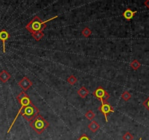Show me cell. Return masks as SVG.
<instances>
[{"mask_svg":"<svg viewBox=\"0 0 149 140\" xmlns=\"http://www.w3.org/2000/svg\"><path fill=\"white\" fill-rule=\"evenodd\" d=\"M17 100L21 104V107L18 110V112L16 115L14 120L13 121L11 125L9 128L7 133L10 132V130L12 129L15 123L16 120L17 119V118H18L20 115H21L29 123L33 120L39 115V110L35 105H33L29 96L24 91H22L21 93H19L18 96H17Z\"/></svg>","mask_w":149,"mask_h":140,"instance_id":"obj_1","label":"cell"},{"mask_svg":"<svg viewBox=\"0 0 149 140\" xmlns=\"http://www.w3.org/2000/svg\"><path fill=\"white\" fill-rule=\"evenodd\" d=\"M57 18H58V15L55 16V17L52 18L50 19H48V20H45V21H42L38 16L36 15L33 18V19H32L27 25H26V29L31 34L36 32H43V30L47 26L46 23H47V22L50 21V20H54V19Z\"/></svg>","mask_w":149,"mask_h":140,"instance_id":"obj_2","label":"cell"},{"mask_svg":"<svg viewBox=\"0 0 149 140\" xmlns=\"http://www.w3.org/2000/svg\"><path fill=\"white\" fill-rule=\"evenodd\" d=\"M49 123L40 115H38L30 122V126L38 134H42L49 127Z\"/></svg>","mask_w":149,"mask_h":140,"instance_id":"obj_3","label":"cell"},{"mask_svg":"<svg viewBox=\"0 0 149 140\" xmlns=\"http://www.w3.org/2000/svg\"><path fill=\"white\" fill-rule=\"evenodd\" d=\"M93 95H94L97 99H99V100L101 102L102 104H103L104 102H107V100L110 98L109 93H108L103 88H102L101 86H99V87L93 92Z\"/></svg>","mask_w":149,"mask_h":140,"instance_id":"obj_4","label":"cell"},{"mask_svg":"<svg viewBox=\"0 0 149 140\" xmlns=\"http://www.w3.org/2000/svg\"><path fill=\"white\" fill-rule=\"evenodd\" d=\"M98 109L101 113H103V115H104L105 119H106V122H108V114L111 113V112H114V109H113L108 102H104L103 104H102L99 106Z\"/></svg>","mask_w":149,"mask_h":140,"instance_id":"obj_5","label":"cell"},{"mask_svg":"<svg viewBox=\"0 0 149 140\" xmlns=\"http://www.w3.org/2000/svg\"><path fill=\"white\" fill-rule=\"evenodd\" d=\"M19 86H20V88L23 90V91H26L28 89L30 88L33 85V83L31 82V80H29L27 77H23V78L20 80L18 83Z\"/></svg>","mask_w":149,"mask_h":140,"instance_id":"obj_6","label":"cell"},{"mask_svg":"<svg viewBox=\"0 0 149 140\" xmlns=\"http://www.w3.org/2000/svg\"><path fill=\"white\" fill-rule=\"evenodd\" d=\"M10 34L5 29H2L1 31H0V40L2 42L3 52H5V42L10 38Z\"/></svg>","mask_w":149,"mask_h":140,"instance_id":"obj_7","label":"cell"},{"mask_svg":"<svg viewBox=\"0 0 149 140\" xmlns=\"http://www.w3.org/2000/svg\"><path fill=\"white\" fill-rule=\"evenodd\" d=\"M136 10H135V11H132L131 9L127 8L125 12H124L122 15H123V17L125 18L127 20H130L133 18V17L135 16V15L136 14Z\"/></svg>","mask_w":149,"mask_h":140,"instance_id":"obj_8","label":"cell"},{"mask_svg":"<svg viewBox=\"0 0 149 140\" xmlns=\"http://www.w3.org/2000/svg\"><path fill=\"white\" fill-rule=\"evenodd\" d=\"M11 77L10 73L7 72L6 70H2V71L0 72V80H1L2 83H7Z\"/></svg>","mask_w":149,"mask_h":140,"instance_id":"obj_9","label":"cell"},{"mask_svg":"<svg viewBox=\"0 0 149 140\" xmlns=\"http://www.w3.org/2000/svg\"><path fill=\"white\" fill-rule=\"evenodd\" d=\"M88 128L90 130V131H92L93 133H95L97 132L99 130V128H100V125H99L96 121L92 120L91 122L90 123V124L88 125Z\"/></svg>","mask_w":149,"mask_h":140,"instance_id":"obj_10","label":"cell"},{"mask_svg":"<svg viewBox=\"0 0 149 140\" xmlns=\"http://www.w3.org/2000/svg\"><path fill=\"white\" fill-rule=\"evenodd\" d=\"M77 93H78V95L80 97L82 98V99H84V98H86L88 96L90 92H89L88 89L86 88L84 86H82V87L79 89L78 91H77Z\"/></svg>","mask_w":149,"mask_h":140,"instance_id":"obj_11","label":"cell"},{"mask_svg":"<svg viewBox=\"0 0 149 140\" xmlns=\"http://www.w3.org/2000/svg\"><path fill=\"white\" fill-rule=\"evenodd\" d=\"M32 36H33V39L36 41H39L43 38L44 36V32H33V33L31 34Z\"/></svg>","mask_w":149,"mask_h":140,"instance_id":"obj_12","label":"cell"},{"mask_svg":"<svg viewBox=\"0 0 149 140\" xmlns=\"http://www.w3.org/2000/svg\"><path fill=\"white\" fill-rule=\"evenodd\" d=\"M141 63H140L139 61L136 59L133 60V61H132L130 64V66L132 67V69H134V70H138V69L141 67Z\"/></svg>","mask_w":149,"mask_h":140,"instance_id":"obj_13","label":"cell"},{"mask_svg":"<svg viewBox=\"0 0 149 140\" xmlns=\"http://www.w3.org/2000/svg\"><path fill=\"white\" fill-rule=\"evenodd\" d=\"M81 34H82L83 36H85V37H89V36L91 35L92 31L90 30L88 27H86V28H84L82 31H81Z\"/></svg>","mask_w":149,"mask_h":140,"instance_id":"obj_14","label":"cell"},{"mask_svg":"<svg viewBox=\"0 0 149 140\" xmlns=\"http://www.w3.org/2000/svg\"><path fill=\"white\" fill-rule=\"evenodd\" d=\"M131 97H132V96H131V94L130 93V92L128 91H125L122 94V99H124V101H125V102H128V101L131 99Z\"/></svg>","mask_w":149,"mask_h":140,"instance_id":"obj_15","label":"cell"},{"mask_svg":"<svg viewBox=\"0 0 149 140\" xmlns=\"http://www.w3.org/2000/svg\"><path fill=\"white\" fill-rule=\"evenodd\" d=\"M85 117L88 120H93L95 118V113L92 110H89L85 113Z\"/></svg>","mask_w":149,"mask_h":140,"instance_id":"obj_16","label":"cell"},{"mask_svg":"<svg viewBox=\"0 0 149 140\" xmlns=\"http://www.w3.org/2000/svg\"><path fill=\"white\" fill-rule=\"evenodd\" d=\"M67 81H68V83H69V84L72 85H74V84H76L77 82V78L75 77V76L74 75H71L68 78V80H67Z\"/></svg>","mask_w":149,"mask_h":140,"instance_id":"obj_17","label":"cell"},{"mask_svg":"<svg viewBox=\"0 0 149 140\" xmlns=\"http://www.w3.org/2000/svg\"><path fill=\"white\" fill-rule=\"evenodd\" d=\"M122 138H123V140H132L134 137L130 132H128L127 131V132H126L124 134Z\"/></svg>","mask_w":149,"mask_h":140,"instance_id":"obj_18","label":"cell"},{"mask_svg":"<svg viewBox=\"0 0 149 140\" xmlns=\"http://www.w3.org/2000/svg\"><path fill=\"white\" fill-rule=\"evenodd\" d=\"M143 105L149 111V96L143 102Z\"/></svg>","mask_w":149,"mask_h":140,"instance_id":"obj_19","label":"cell"},{"mask_svg":"<svg viewBox=\"0 0 149 140\" xmlns=\"http://www.w3.org/2000/svg\"><path fill=\"white\" fill-rule=\"evenodd\" d=\"M78 140H90V139L89 138V136L87 135V134H84L79 137V139Z\"/></svg>","mask_w":149,"mask_h":140,"instance_id":"obj_20","label":"cell"},{"mask_svg":"<svg viewBox=\"0 0 149 140\" xmlns=\"http://www.w3.org/2000/svg\"><path fill=\"white\" fill-rule=\"evenodd\" d=\"M144 5L149 10V0H146V1H144Z\"/></svg>","mask_w":149,"mask_h":140,"instance_id":"obj_21","label":"cell"},{"mask_svg":"<svg viewBox=\"0 0 149 140\" xmlns=\"http://www.w3.org/2000/svg\"><path fill=\"white\" fill-rule=\"evenodd\" d=\"M139 140H142V138H140Z\"/></svg>","mask_w":149,"mask_h":140,"instance_id":"obj_22","label":"cell"}]
</instances>
